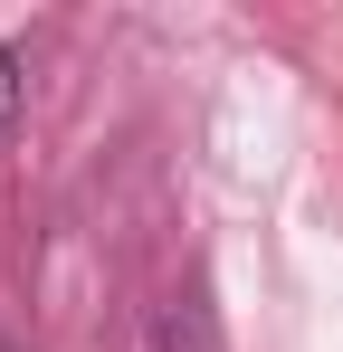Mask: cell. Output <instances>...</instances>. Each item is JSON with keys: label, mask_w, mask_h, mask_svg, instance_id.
Segmentation results:
<instances>
[{"label": "cell", "mask_w": 343, "mask_h": 352, "mask_svg": "<svg viewBox=\"0 0 343 352\" xmlns=\"http://www.w3.org/2000/svg\"><path fill=\"white\" fill-rule=\"evenodd\" d=\"M19 96H29V76H19V58H10V48H0V133H10V124H19Z\"/></svg>", "instance_id": "obj_1"}, {"label": "cell", "mask_w": 343, "mask_h": 352, "mask_svg": "<svg viewBox=\"0 0 343 352\" xmlns=\"http://www.w3.org/2000/svg\"><path fill=\"white\" fill-rule=\"evenodd\" d=\"M0 352H10V343H0Z\"/></svg>", "instance_id": "obj_2"}]
</instances>
